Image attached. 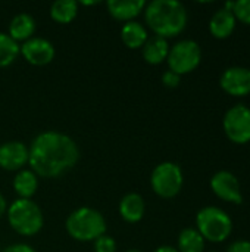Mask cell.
<instances>
[{"mask_svg":"<svg viewBox=\"0 0 250 252\" xmlns=\"http://www.w3.org/2000/svg\"><path fill=\"white\" fill-rule=\"evenodd\" d=\"M80 159L77 142L55 130L37 134L28 146V165L43 179H59L72 170Z\"/></svg>","mask_w":250,"mask_h":252,"instance_id":"1","label":"cell"},{"mask_svg":"<svg viewBox=\"0 0 250 252\" xmlns=\"http://www.w3.org/2000/svg\"><path fill=\"white\" fill-rule=\"evenodd\" d=\"M144 22L162 38H171L181 34L187 25V9L178 0H153L146 4Z\"/></svg>","mask_w":250,"mask_h":252,"instance_id":"2","label":"cell"},{"mask_svg":"<svg viewBox=\"0 0 250 252\" xmlns=\"http://www.w3.org/2000/svg\"><path fill=\"white\" fill-rule=\"evenodd\" d=\"M106 220L100 211L91 207H80L74 210L65 221V230L74 241L94 242L106 235Z\"/></svg>","mask_w":250,"mask_h":252,"instance_id":"3","label":"cell"},{"mask_svg":"<svg viewBox=\"0 0 250 252\" xmlns=\"http://www.w3.org/2000/svg\"><path fill=\"white\" fill-rule=\"evenodd\" d=\"M6 219L10 229L25 238L38 235L44 226L43 211L32 199H15L7 205Z\"/></svg>","mask_w":250,"mask_h":252,"instance_id":"4","label":"cell"},{"mask_svg":"<svg viewBox=\"0 0 250 252\" xmlns=\"http://www.w3.org/2000/svg\"><path fill=\"white\" fill-rule=\"evenodd\" d=\"M196 230L205 241L220 244L228 239L233 232L231 217L218 207H205L196 216Z\"/></svg>","mask_w":250,"mask_h":252,"instance_id":"5","label":"cell"},{"mask_svg":"<svg viewBox=\"0 0 250 252\" xmlns=\"http://www.w3.org/2000/svg\"><path fill=\"white\" fill-rule=\"evenodd\" d=\"M184 183V176L183 170L178 164L165 161L158 164L150 176V188L152 190L164 199H171L175 198Z\"/></svg>","mask_w":250,"mask_h":252,"instance_id":"6","label":"cell"},{"mask_svg":"<svg viewBox=\"0 0 250 252\" xmlns=\"http://www.w3.org/2000/svg\"><path fill=\"white\" fill-rule=\"evenodd\" d=\"M202 61V49L194 40H181L169 47L167 58L169 71L184 75L194 71Z\"/></svg>","mask_w":250,"mask_h":252,"instance_id":"7","label":"cell"},{"mask_svg":"<svg viewBox=\"0 0 250 252\" xmlns=\"http://www.w3.org/2000/svg\"><path fill=\"white\" fill-rule=\"evenodd\" d=\"M224 131L227 137L237 143L245 145L250 142V108L239 103L230 108L222 120Z\"/></svg>","mask_w":250,"mask_h":252,"instance_id":"8","label":"cell"},{"mask_svg":"<svg viewBox=\"0 0 250 252\" xmlns=\"http://www.w3.org/2000/svg\"><path fill=\"white\" fill-rule=\"evenodd\" d=\"M19 55L34 66H46L49 65L55 56L56 49L52 41L43 37H32L22 44H19Z\"/></svg>","mask_w":250,"mask_h":252,"instance_id":"9","label":"cell"},{"mask_svg":"<svg viewBox=\"0 0 250 252\" xmlns=\"http://www.w3.org/2000/svg\"><path fill=\"white\" fill-rule=\"evenodd\" d=\"M211 189L220 199H222L225 202L239 205L243 201L240 182L230 171L222 170V171L215 173L211 179Z\"/></svg>","mask_w":250,"mask_h":252,"instance_id":"10","label":"cell"},{"mask_svg":"<svg viewBox=\"0 0 250 252\" xmlns=\"http://www.w3.org/2000/svg\"><path fill=\"white\" fill-rule=\"evenodd\" d=\"M28 165V146L19 140L0 145V168L4 171H21Z\"/></svg>","mask_w":250,"mask_h":252,"instance_id":"11","label":"cell"},{"mask_svg":"<svg viewBox=\"0 0 250 252\" xmlns=\"http://www.w3.org/2000/svg\"><path fill=\"white\" fill-rule=\"evenodd\" d=\"M220 86L231 96H248L250 94V68H227L220 78Z\"/></svg>","mask_w":250,"mask_h":252,"instance_id":"12","label":"cell"},{"mask_svg":"<svg viewBox=\"0 0 250 252\" xmlns=\"http://www.w3.org/2000/svg\"><path fill=\"white\" fill-rule=\"evenodd\" d=\"M109 15L119 22L134 21L146 7L144 0H111L106 3Z\"/></svg>","mask_w":250,"mask_h":252,"instance_id":"13","label":"cell"},{"mask_svg":"<svg viewBox=\"0 0 250 252\" xmlns=\"http://www.w3.org/2000/svg\"><path fill=\"white\" fill-rule=\"evenodd\" d=\"M119 216L125 223L134 224L139 223L146 213V204L141 195L136 192H130L122 196L119 201Z\"/></svg>","mask_w":250,"mask_h":252,"instance_id":"14","label":"cell"},{"mask_svg":"<svg viewBox=\"0 0 250 252\" xmlns=\"http://www.w3.org/2000/svg\"><path fill=\"white\" fill-rule=\"evenodd\" d=\"M35 30H37L35 19L29 13H19V15H16V16H13L10 19L7 34L16 43H19V41L24 43V41L34 37Z\"/></svg>","mask_w":250,"mask_h":252,"instance_id":"15","label":"cell"},{"mask_svg":"<svg viewBox=\"0 0 250 252\" xmlns=\"http://www.w3.org/2000/svg\"><path fill=\"white\" fill-rule=\"evenodd\" d=\"M119 35H121V41L124 43V46L131 50L141 49L149 38L146 27L139 21L125 22L121 28Z\"/></svg>","mask_w":250,"mask_h":252,"instance_id":"16","label":"cell"},{"mask_svg":"<svg viewBox=\"0 0 250 252\" xmlns=\"http://www.w3.org/2000/svg\"><path fill=\"white\" fill-rule=\"evenodd\" d=\"M169 53V43L167 38L153 35L149 37L144 46L141 47V55L143 59L149 65H161L162 62L167 61Z\"/></svg>","mask_w":250,"mask_h":252,"instance_id":"17","label":"cell"},{"mask_svg":"<svg viewBox=\"0 0 250 252\" xmlns=\"http://www.w3.org/2000/svg\"><path fill=\"white\" fill-rule=\"evenodd\" d=\"M12 186L18 198L32 199V196L38 190V177L31 168H24L15 174L12 180Z\"/></svg>","mask_w":250,"mask_h":252,"instance_id":"18","label":"cell"},{"mask_svg":"<svg viewBox=\"0 0 250 252\" xmlns=\"http://www.w3.org/2000/svg\"><path fill=\"white\" fill-rule=\"evenodd\" d=\"M236 16L231 10L220 9L214 13V16L209 21V31L215 38H227L233 34L236 30Z\"/></svg>","mask_w":250,"mask_h":252,"instance_id":"19","label":"cell"},{"mask_svg":"<svg viewBox=\"0 0 250 252\" xmlns=\"http://www.w3.org/2000/svg\"><path fill=\"white\" fill-rule=\"evenodd\" d=\"M80 3L75 0H57L50 6V18L56 24L66 25L71 24L78 15Z\"/></svg>","mask_w":250,"mask_h":252,"instance_id":"20","label":"cell"},{"mask_svg":"<svg viewBox=\"0 0 250 252\" xmlns=\"http://www.w3.org/2000/svg\"><path fill=\"white\" fill-rule=\"evenodd\" d=\"M205 239L202 235L193 229L187 227L181 230L178 235V242H177V251L178 252H205Z\"/></svg>","mask_w":250,"mask_h":252,"instance_id":"21","label":"cell"},{"mask_svg":"<svg viewBox=\"0 0 250 252\" xmlns=\"http://www.w3.org/2000/svg\"><path fill=\"white\" fill-rule=\"evenodd\" d=\"M19 56V43L0 31V68L10 66Z\"/></svg>","mask_w":250,"mask_h":252,"instance_id":"22","label":"cell"},{"mask_svg":"<svg viewBox=\"0 0 250 252\" xmlns=\"http://www.w3.org/2000/svg\"><path fill=\"white\" fill-rule=\"evenodd\" d=\"M233 15L243 24L250 25V0H237L233 6Z\"/></svg>","mask_w":250,"mask_h":252,"instance_id":"23","label":"cell"},{"mask_svg":"<svg viewBox=\"0 0 250 252\" xmlns=\"http://www.w3.org/2000/svg\"><path fill=\"white\" fill-rule=\"evenodd\" d=\"M94 252H116V241L108 233L93 242Z\"/></svg>","mask_w":250,"mask_h":252,"instance_id":"24","label":"cell"},{"mask_svg":"<svg viewBox=\"0 0 250 252\" xmlns=\"http://www.w3.org/2000/svg\"><path fill=\"white\" fill-rule=\"evenodd\" d=\"M180 83H181V75H178V74H175V72H172L169 69L162 74V84L165 87L175 89V87L180 86Z\"/></svg>","mask_w":250,"mask_h":252,"instance_id":"25","label":"cell"},{"mask_svg":"<svg viewBox=\"0 0 250 252\" xmlns=\"http://www.w3.org/2000/svg\"><path fill=\"white\" fill-rule=\"evenodd\" d=\"M1 252H37L31 245L28 244H12L3 248Z\"/></svg>","mask_w":250,"mask_h":252,"instance_id":"26","label":"cell"},{"mask_svg":"<svg viewBox=\"0 0 250 252\" xmlns=\"http://www.w3.org/2000/svg\"><path fill=\"white\" fill-rule=\"evenodd\" d=\"M227 252H250V241H236L228 247Z\"/></svg>","mask_w":250,"mask_h":252,"instance_id":"27","label":"cell"},{"mask_svg":"<svg viewBox=\"0 0 250 252\" xmlns=\"http://www.w3.org/2000/svg\"><path fill=\"white\" fill-rule=\"evenodd\" d=\"M6 210H7V202H6V198L0 193V219L6 214Z\"/></svg>","mask_w":250,"mask_h":252,"instance_id":"28","label":"cell"},{"mask_svg":"<svg viewBox=\"0 0 250 252\" xmlns=\"http://www.w3.org/2000/svg\"><path fill=\"white\" fill-rule=\"evenodd\" d=\"M153 252H178L177 251V248H174V247H169V245H162V247H159V248H156Z\"/></svg>","mask_w":250,"mask_h":252,"instance_id":"29","label":"cell"},{"mask_svg":"<svg viewBox=\"0 0 250 252\" xmlns=\"http://www.w3.org/2000/svg\"><path fill=\"white\" fill-rule=\"evenodd\" d=\"M81 4H84V6H94V4H97V1H83Z\"/></svg>","mask_w":250,"mask_h":252,"instance_id":"30","label":"cell"},{"mask_svg":"<svg viewBox=\"0 0 250 252\" xmlns=\"http://www.w3.org/2000/svg\"><path fill=\"white\" fill-rule=\"evenodd\" d=\"M125 252H141V251H139V250H128V251H125Z\"/></svg>","mask_w":250,"mask_h":252,"instance_id":"31","label":"cell"},{"mask_svg":"<svg viewBox=\"0 0 250 252\" xmlns=\"http://www.w3.org/2000/svg\"><path fill=\"white\" fill-rule=\"evenodd\" d=\"M0 252H1V248H0Z\"/></svg>","mask_w":250,"mask_h":252,"instance_id":"32","label":"cell"}]
</instances>
